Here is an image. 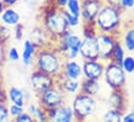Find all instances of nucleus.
Listing matches in <instances>:
<instances>
[{
    "instance_id": "nucleus-10",
    "label": "nucleus",
    "mask_w": 134,
    "mask_h": 122,
    "mask_svg": "<svg viewBox=\"0 0 134 122\" xmlns=\"http://www.w3.org/2000/svg\"><path fill=\"white\" fill-rule=\"evenodd\" d=\"M116 39H118V36H115L113 34L98 32L97 42H98L100 60L104 61V62L110 61L112 50H113V47H114V44H115Z\"/></svg>"
},
{
    "instance_id": "nucleus-27",
    "label": "nucleus",
    "mask_w": 134,
    "mask_h": 122,
    "mask_svg": "<svg viewBox=\"0 0 134 122\" xmlns=\"http://www.w3.org/2000/svg\"><path fill=\"white\" fill-rule=\"evenodd\" d=\"M63 10V14L65 16V19L67 21V24L69 26L70 29H75L77 27H79L81 25V18L80 17H76L70 13H68L66 9H62Z\"/></svg>"
},
{
    "instance_id": "nucleus-26",
    "label": "nucleus",
    "mask_w": 134,
    "mask_h": 122,
    "mask_svg": "<svg viewBox=\"0 0 134 122\" xmlns=\"http://www.w3.org/2000/svg\"><path fill=\"white\" fill-rule=\"evenodd\" d=\"M68 13L76 16V17H80L81 14V1L80 0H67V5L66 8Z\"/></svg>"
},
{
    "instance_id": "nucleus-20",
    "label": "nucleus",
    "mask_w": 134,
    "mask_h": 122,
    "mask_svg": "<svg viewBox=\"0 0 134 122\" xmlns=\"http://www.w3.org/2000/svg\"><path fill=\"white\" fill-rule=\"evenodd\" d=\"M0 21L1 24L7 27H15L16 25L21 23V15L14 7L5 6V8L0 15Z\"/></svg>"
},
{
    "instance_id": "nucleus-9",
    "label": "nucleus",
    "mask_w": 134,
    "mask_h": 122,
    "mask_svg": "<svg viewBox=\"0 0 134 122\" xmlns=\"http://www.w3.org/2000/svg\"><path fill=\"white\" fill-rule=\"evenodd\" d=\"M81 1V14L80 18L83 24L94 25L95 20L100 11L103 0H80Z\"/></svg>"
},
{
    "instance_id": "nucleus-6",
    "label": "nucleus",
    "mask_w": 134,
    "mask_h": 122,
    "mask_svg": "<svg viewBox=\"0 0 134 122\" xmlns=\"http://www.w3.org/2000/svg\"><path fill=\"white\" fill-rule=\"evenodd\" d=\"M103 80L110 90H123L127 82V75L120 64L107 61L105 63Z\"/></svg>"
},
{
    "instance_id": "nucleus-24",
    "label": "nucleus",
    "mask_w": 134,
    "mask_h": 122,
    "mask_svg": "<svg viewBox=\"0 0 134 122\" xmlns=\"http://www.w3.org/2000/svg\"><path fill=\"white\" fill-rule=\"evenodd\" d=\"M126 55H127V51L125 50L123 44L121 42V40L118 37V39L115 40L113 50H112V54H111V59H110V61H112L114 63H118V64H121Z\"/></svg>"
},
{
    "instance_id": "nucleus-40",
    "label": "nucleus",
    "mask_w": 134,
    "mask_h": 122,
    "mask_svg": "<svg viewBox=\"0 0 134 122\" xmlns=\"http://www.w3.org/2000/svg\"><path fill=\"white\" fill-rule=\"evenodd\" d=\"M24 3L27 7H29L30 9H32L34 6H35V3H36V0H24Z\"/></svg>"
},
{
    "instance_id": "nucleus-12",
    "label": "nucleus",
    "mask_w": 134,
    "mask_h": 122,
    "mask_svg": "<svg viewBox=\"0 0 134 122\" xmlns=\"http://www.w3.org/2000/svg\"><path fill=\"white\" fill-rule=\"evenodd\" d=\"M80 57L83 60H99V49L96 36H82Z\"/></svg>"
},
{
    "instance_id": "nucleus-2",
    "label": "nucleus",
    "mask_w": 134,
    "mask_h": 122,
    "mask_svg": "<svg viewBox=\"0 0 134 122\" xmlns=\"http://www.w3.org/2000/svg\"><path fill=\"white\" fill-rule=\"evenodd\" d=\"M98 32L120 36L123 29V10L108 4H103L94 23Z\"/></svg>"
},
{
    "instance_id": "nucleus-35",
    "label": "nucleus",
    "mask_w": 134,
    "mask_h": 122,
    "mask_svg": "<svg viewBox=\"0 0 134 122\" xmlns=\"http://www.w3.org/2000/svg\"><path fill=\"white\" fill-rule=\"evenodd\" d=\"M134 8V0H121V9L124 11Z\"/></svg>"
},
{
    "instance_id": "nucleus-1",
    "label": "nucleus",
    "mask_w": 134,
    "mask_h": 122,
    "mask_svg": "<svg viewBox=\"0 0 134 122\" xmlns=\"http://www.w3.org/2000/svg\"><path fill=\"white\" fill-rule=\"evenodd\" d=\"M65 60L64 56L53 45L52 47L37 50L34 65L36 70L56 78L62 74Z\"/></svg>"
},
{
    "instance_id": "nucleus-4",
    "label": "nucleus",
    "mask_w": 134,
    "mask_h": 122,
    "mask_svg": "<svg viewBox=\"0 0 134 122\" xmlns=\"http://www.w3.org/2000/svg\"><path fill=\"white\" fill-rule=\"evenodd\" d=\"M81 42L82 36L75 33L74 29H69L64 35L54 40V47L66 60H74L80 57Z\"/></svg>"
},
{
    "instance_id": "nucleus-31",
    "label": "nucleus",
    "mask_w": 134,
    "mask_h": 122,
    "mask_svg": "<svg viewBox=\"0 0 134 122\" xmlns=\"http://www.w3.org/2000/svg\"><path fill=\"white\" fill-rule=\"evenodd\" d=\"M13 34H14V37L16 40L18 41H23L24 39V35H25V28H24V25L22 23L16 25L15 27H13Z\"/></svg>"
},
{
    "instance_id": "nucleus-7",
    "label": "nucleus",
    "mask_w": 134,
    "mask_h": 122,
    "mask_svg": "<svg viewBox=\"0 0 134 122\" xmlns=\"http://www.w3.org/2000/svg\"><path fill=\"white\" fill-rule=\"evenodd\" d=\"M66 96L67 95L60 90V88L55 85L43 92L42 94L37 95V102L45 110H51L67 103Z\"/></svg>"
},
{
    "instance_id": "nucleus-16",
    "label": "nucleus",
    "mask_w": 134,
    "mask_h": 122,
    "mask_svg": "<svg viewBox=\"0 0 134 122\" xmlns=\"http://www.w3.org/2000/svg\"><path fill=\"white\" fill-rule=\"evenodd\" d=\"M6 97H7V100L9 101L8 103H14V105H17L20 107H25L26 103L30 101L31 95L25 89H21L19 87L12 86L7 89Z\"/></svg>"
},
{
    "instance_id": "nucleus-37",
    "label": "nucleus",
    "mask_w": 134,
    "mask_h": 122,
    "mask_svg": "<svg viewBox=\"0 0 134 122\" xmlns=\"http://www.w3.org/2000/svg\"><path fill=\"white\" fill-rule=\"evenodd\" d=\"M53 5L59 9H65L67 5V0H54Z\"/></svg>"
},
{
    "instance_id": "nucleus-32",
    "label": "nucleus",
    "mask_w": 134,
    "mask_h": 122,
    "mask_svg": "<svg viewBox=\"0 0 134 122\" xmlns=\"http://www.w3.org/2000/svg\"><path fill=\"white\" fill-rule=\"evenodd\" d=\"M8 113L12 117V119H15L19 115H21L23 112H25V107H20L14 103H8Z\"/></svg>"
},
{
    "instance_id": "nucleus-8",
    "label": "nucleus",
    "mask_w": 134,
    "mask_h": 122,
    "mask_svg": "<svg viewBox=\"0 0 134 122\" xmlns=\"http://www.w3.org/2000/svg\"><path fill=\"white\" fill-rule=\"evenodd\" d=\"M29 86L31 91L37 96L55 86V78L34 69L29 76Z\"/></svg>"
},
{
    "instance_id": "nucleus-18",
    "label": "nucleus",
    "mask_w": 134,
    "mask_h": 122,
    "mask_svg": "<svg viewBox=\"0 0 134 122\" xmlns=\"http://www.w3.org/2000/svg\"><path fill=\"white\" fill-rule=\"evenodd\" d=\"M36 53H37V48L28 38H24L21 50V61L25 67H30L31 65H34Z\"/></svg>"
},
{
    "instance_id": "nucleus-3",
    "label": "nucleus",
    "mask_w": 134,
    "mask_h": 122,
    "mask_svg": "<svg viewBox=\"0 0 134 122\" xmlns=\"http://www.w3.org/2000/svg\"><path fill=\"white\" fill-rule=\"evenodd\" d=\"M43 27L47 31L53 40H56L62 35H64L70 28L63 14V10L55 7L54 5L50 6L43 14Z\"/></svg>"
},
{
    "instance_id": "nucleus-36",
    "label": "nucleus",
    "mask_w": 134,
    "mask_h": 122,
    "mask_svg": "<svg viewBox=\"0 0 134 122\" xmlns=\"http://www.w3.org/2000/svg\"><path fill=\"white\" fill-rule=\"evenodd\" d=\"M122 122H134V108L123 114Z\"/></svg>"
},
{
    "instance_id": "nucleus-22",
    "label": "nucleus",
    "mask_w": 134,
    "mask_h": 122,
    "mask_svg": "<svg viewBox=\"0 0 134 122\" xmlns=\"http://www.w3.org/2000/svg\"><path fill=\"white\" fill-rule=\"evenodd\" d=\"M121 34L122 37L119 36V39L123 44L125 50L129 53H134V24L122 29Z\"/></svg>"
},
{
    "instance_id": "nucleus-5",
    "label": "nucleus",
    "mask_w": 134,
    "mask_h": 122,
    "mask_svg": "<svg viewBox=\"0 0 134 122\" xmlns=\"http://www.w3.org/2000/svg\"><path fill=\"white\" fill-rule=\"evenodd\" d=\"M97 99L94 96L83 94L81 92L73 96L71 107L73 109L76 122H83L95 114L97 110Z\"/></svg>"
},
{
    "instance_id": "nucleus-21",
    "label": "nucleus",
    "mask_w": 134,
    "mask_h": 122,
    "mask_svg": "<svg viewBox=\"0 0 134 122\" xmlns=\"http://www.w3.org/2000/svg\"><path fill=\"white\" fill-rule=\"evenodd\" d=\"M25 111L30 114L36 122H49L47 110H45L38 102H27L25 106Z\"/></svg>"
},
{
    "instance_id": "nucleus-19",
    "label": "nucleus",
    "mask_w": 134,
    "mask_h": 122,
    "mask_svg": "<svg viewBox=\"0 0 134 122\" xmlns=\"http://www.w3.org/2000/svg\"><path fill=\"white\" fill-rule=\"evenodd\" d=\"M126 103H127V100H126V96L123 90H111L110 91V94L107 97V105L109 109H113L122 113H125Z\"/></svg>"
},
{
    "instance_id": "nucleus-38",
    "label": "nucleus",
    "mask_w": 134,
    "mask_h": 122,
    "mask_svg": "<svg viewBox=\"0 0 134 122\" xmlns=\"http://www.w3.org/2000/svg\"><path fill=\"white\" fill-rule=\"evenodd\" d=\"M103 1H104L105 4H108V5H111L113 7H116V8L121 9V0H103Z\"/></svg>"
},
{
    "instance_id": "nucleus-23",
    "label": "nucleus",
    "mask_w": 134,
    "mask_h": 122,
    "mask_svg": "<svg viewBox=\"0 0 134 122\" xmlns=\"http://www.w3.org/2000/svg\"><path fill=\"white\" fill-rule=\"evenodd\" d=\"M101 91V83L97 80H88V79H82L81 80V86L80 92L90 96L96 97Z\"/></svg>"
},
{
    "instance_id": "nucleus-33",
    "label": "nucleus",
    "mask_w": 134,
    "mask_h": 122,
    "mask_svg": "<svg viewBox=\"0 0 134 122\" xmlns=\"http://www.w3.org/2000/svg\"><path fill=\"white\" fill-rule=\"evenodd\" d=\"M13 30L10 27H7L3 24H0V42H5L10 39Z\"/></svg>"
},
{
    "instance_id": "nucleus-14",
    "label": "nucleus",
    "mask_w": 134,
    "mask_h": 122,
    "mask_svg": "<svg viewBox=\"0 0 134 122\" xmlns=\"http://www.w3.org/2000/svg\"><path fill=\"white\" fill-rule=\"evenodd\" d=\"M49 122H76L71 105L65 103L58 108L47 110Z\"/></svg>"
},
{
    "instance_id": "nucleus-25",
    "label": "nucleus",
    "mask_w": 134,
    "mask_h": 122,
    "mask_svg": "<svg viewBox=\"0 0 134 122\" xmlns=\"http://www.w3.org/2000/svg\"><path fill=\"white\" fill-rule=\"evenodd\" d=\"M123 114L120 111L108 108L102 115V122H122Z\"/></svg>"
},
{
    "instance_id": "nucleus-39",
    "label": "nucleus",
    "mask_w": 134,
    "mask_h": 122,
    "mask_svg": "<svg viewBox=\"0 0 134 122\" xmlns=\"http://www.w3.org/2000/svg\"><path fill=\"white\" fill-rule=\"evenodd\" d=\"M3 2V4L5 6H10V7H14V5H16L20 0H1Z\"/></svg>"
},
{
    "instance_id": "nucleus-17",
    "label": "nucleus",
    "mask_w": 134,
    "mask_h": 122,
    "mask_svg": "<svg viewBox=\"0 0 134 122\" xmlns=\"http://www.w3.org/2000/svg\"><path fill=\"white\" fill-rule=\"evenodd\" d=\"M62 75L66 78L73 79V80H82L83 74H82V64L77 60H70L67 59L64 62Z\"/></svg>"
},
{
    "instance_id": "nucleus-30",
    "label": "nucleus",
    "mask_w": 134,
    "mask_h": 122,
    "mask_svg": "<svg viewBox=\"0 0 134 122\" xmlns=\"http://www.w3.org/2000/svg\"><path fill=\"white\" fill-rule=\"evenodd\" d=\"M0 122H13L8 113V106L5 102H0Z\"/></svg>"
},
{
    "instance_id": "nucleus-42",
    "label": "nucleus",
    "mask_w": 134,
    "mask_h": 122,
    "mask_svg": "<svg viewBox=\"0 0 134 122\" xmlns=\"http://www.w3.org/2000/svg\"><path fill=\"white\" fill-rule=\"evenodd\" d=\"M133 18H134V8H133Z\"/></svg>"
},
{
    "instance_id": "nucleus-29",
    "label": "nucleus",
    "mask_w": 134,
    "mask_h": 122,
    "mask_svg": "<svg viewBox=\"0 0 134 122\" xmlns=\"http://www.w3.org/2000/svg\"><path fill=\"white\" fill-rule=\"evenodd\" d=\"M6 57L10 62H19L21 60V52L17 47L12 46L8 48L6 52Z\"/></svg>"
},
{
    "instance_id": "nucleus-41",
    "label": "nucleus",
    "mask_w": 134,
    "mask_h": 122,
    "mask_svg": "<svg viewBox=\"0 0 134 122\" xmlns=\"http://www.w3.org/2000/svg\"><path fill=\"white\" fill-rule=\"evenodd\" d=\"M4 8H5V5H4V4H3V2L0 0V15H1V13L3 11V9H4Z\"/></svg>"
},
{
    "instance_id": "nucleus-15",
    "label": "nucleus",
    "mask_w": 134,
    "mask_h": 122,
    "mask_svg": "<svg viewBox=\"0 0 134 122\" xmlns=\"http://www.w3.org/2000/svg\"><path fill=\"white\" fill-rule=\"evenodd\" d=\"M55 85L60 88V90L66 95H76L80 92L81 80H73L64 77L62 74L55 78Z\"/></svg>"
},
{
    "instance_id": "nucleus-11",
    "label": "nucleus",
    "mask_w": 134,
    "mask_h": 122,
    "mask_svg": "<svg viewBox=\"0 0 134 122\" xmlns=\"http://www.w3.org/2000/svg\"><path fill=\"white\" fill-rule=\"evenodd\" d=\"M105 63L102 60H83L82 61V74L83 79L101 81L103 79Z\"/></svg>"
},
{
    "instance_id": "nucleus-13",
    "label": "nucleus",
    "mask_w": 134,
    "mask_h": 122,
    "mask_svg": "<svg viewBox=\"0 0 134 122\" xmlns=\"http://www.w3.org/2000/svg\"><path fill=\"white\" fill-rule=\"evenodd\" d=\"M27 38L37 48V50L52 47L53 46L52 44L54 42L53 38L45 30V28L43 26H36V27L32 28L31 31L29 32Z\"/></svg>"
},
{
    "instance_id": "nucleus-28",
    "label": "nucleus",
    "mask_w": 134,
    "mask_h": 122,
    "mask_svg": "<svg viewBox=\"0 0 134 122\" xmlns=\"http://www.w3.org/2000/svg\"><path fill=\"white\" fill-rule=\"evenodd\" d=\"M120 65L126 75H134V55H126Z\"/></svg>"
},
{
    "instance_id": "nucleus-34",
    "label": "nucleus",
    "mask_w": 134,
    "mask_h": 122,
    "mask_svg": "<svg viewBox=\"0 0 134 122\" xmlns=\"http://www.w3.org/2000/svg\"><path fill=\"white\" fill-rule=\"evenodd\" d=\"M13 122H36L34 120V118L28 114L26 111L23 112L21 115H19L18 117H16L15 119H13Z\"/></svg>"
}]
</instances>
